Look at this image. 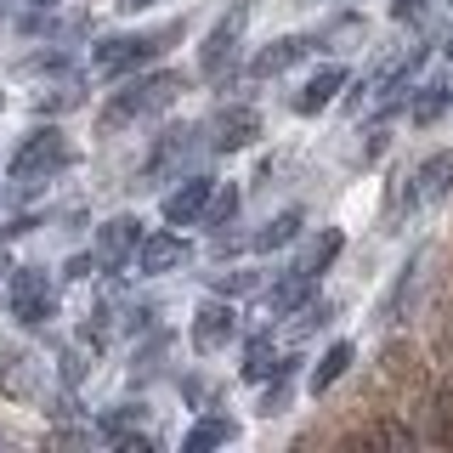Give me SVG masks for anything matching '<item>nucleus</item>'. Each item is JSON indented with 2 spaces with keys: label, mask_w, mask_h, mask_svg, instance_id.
Instances as JSON below:
<instances>
[{
  "label": "nucleus",
  "mask_w": 453,
  "mask_h": 453,
  "mask_svg": "<svg viewBox=\"0 0 453 453\" xmlns=\"http://www.w3.org/2000/svg\"><path fill=\"white\" fill-rule=\"evenodd\" d=\"M113 6H119V12H125V18H136V12H148V6H153V0H113Z\"/></svg>",
  "instance_id": "32"
},
{
  "label": "nucleus",
  "mask_w": 453,
  "mask_h": 453,
  "mask_svg": "<svg viewBox=\"0 0 453 453\" xmlns=\"http://www.w3.org/2000/svg\"><path fill=\"white\" fill-rule=\"evenodd\" d=\"M244 23H250V12L244 6H233L226 18L210 28V40H204V51H198V74L204 80H221L226 68H233V57H238V40H244Z\"/></svg>",
  "instance_id": "5"
},
{
  "label": "nucleus",
  "mask_w": 453,
  "mask_h": 453,
  "mask_svg": "<svg viewBox=\"0 0 453 453\" xmlns=\"http://www.w3.org/2000/svg\"><path fill=\"white\" fill-rule=\"evenodd\" d=\"M255 136H261V113H255L250 103L216 108V119H210V148L216 153H238V148H250Z\"/></svg>",
  "instance_id": "6"
},
{
  "label": "nucleus",
  "mask_w": 453,
  "mask_h": 453,
  "mask_svg": "<svg viewBox=\"0 0 453 453\" xmlns=\"http://www.w3.org/2000/svg\"><path fill=\"white\" fill-rule=\"evenodd\" d=\"M425 12H431V0H391V18L396 23H419Z\"/></svg>",
  "instance_id": "26"
},
{
  "label": "nucleus",
  "mask_w": 453,
  "mask_h": 453,
  "mask_svg": "<svg viewBox=\"0 0 453 453\" xmlns=\"http://www.w3.org/2000/svg\"><path fill=\"white\" fill-rule=\"evenodd\" d=\"M35 391H40V363L28 357V351H6V357H0V396L28 403Z\"/></svg>",
  "instance_id": "15"
},
{
  "label": "nucleus",
  "mask_w": 453,
  "mask_h": 453,
  "mask_svg": "<svg viewBox=\"0 0 453 453\" xmlns=\"http://www.w3.org/2000/svg\"><path fill=\"white\" fill-rule=\"evenodd\" d=\"M346 448H391V453H408L414 448V431H408L403 419H374L368 431H357Z\"/></svg>",
  "instance_id": "17"
},
{
  "label": "nucleus",
  "mask_w": 453,
  "mask_h": 453,
  "mask_svg": "<svg viewBox=\"0 0 453 453\" xmlns=\"http://www.w3.org/2000/svg\"><path fill=\"white\" fill-rule=\"evenodd\" d=\"M311 295H318V273H306V266H289L283 278H273V289H266V311L273 318H295Z\"/></svg>",
  "instance_id": "10"
},
{
  "label": "nucleus",
  "mask_w": 453,
  "mask_h": 453,
  "mask_svg": "<svg viewBox=\"0 0 453 453\" xmlns=\"http://www.w3.org/2000/svg\"><path fill=\"white\" fill-rule=\"evenodd\" d=\"M74 103H80L74 91H57V96H40V103H35V113L46 119V113H63V108H74Z\"/></svg>",
  "instance_id": "27"
},
{
  "label": "nucleus",
  "mask_w": 453,
  "mask_h": 453,
  "mask_svg": "<svg viewBox=\"0 0 453 453\" xmlns=\"http://www.w3.org/2000/svg\"><path fill=\"white\" fill-rule=\"evenodd\" d=\"M142 419H148V408H142V403H136V408L125 403V408H113V414H103V436H113V442H119V436H131Z\"/></svg>",
  "instance_id": "24"
},
{
  "label": "nucleus",
  "mask_w": 453,
  "mask_h": 453,
  "mask_svg": "<svg viewBox=\"0 0 453 453\" xmlns=\"http://www.w3.org/2000/svg\"><path fill=\"white\" fill-rule=\"evenodd\" d=\"M436 442L453 448V414H436Z\"/></svg>",
  "instance_id": "31"
},
{
  "label": "nucleus",
  "mask_w": 453,
  "mask_h": 453,
  "mask_svg": "<svg viewBox=\"0 0 453 453\" xmlns=\"http://www.w3.org/2000/svg\"><path fill=\"white\" fill-rule=\"evenodd\" d=\"M176 266H188V244H181L176 233H148L142 238V250H136V273L142 278H165V273H176Z\"/></svg>",
  "instance_id": "11"
},
{
  "label": "nucleus",
  "mask_w": 453,
  "mask_h": 453,
  "mask_svg": "<svg viewBox=\"0 0 453 453\" xmlns=\"http://www.w3.org/2000/svg\"><path fill=\"white\" fill-rule=\"evenodd\" d=\"M283 368L289 363L273 351V334H255L244 346V380H273V374H283Z\"/></svg>",
  "instance_id": "21"
},
{
  "label": "nucleus",
  "mask_w": 453,
  "mask_h": 453,
  "mask_svg": "<svg viewBox=\"0 0 453 453\" xmlns=\"http://www.w3.org/2000/svg\"><path fill=\"white\" fill-rule=\"evenodd\" d=\"M346 80H351V74H346L340 63L318 68V74H311V80L301 85V91H295V113H323V108H329L340 91H346Z\"/></svg>",
  "instance_id": "13"
},
{
  "label": "nucleus",
  "mask_w": 453,
  "mask_h": 453,
  "mask_svg": "<svg viewBox=\"0 0 453 453\" xmlns=\"http://www.w3.org/2000/svg\"><path fill=\"white\" fill-rule=\"evenodd\" d=\"M91 273H103V261H96V255H74V261L63 266V278H91Z\"/></svg>",
  "instance_id": "28"
},
{
  "label": "nucleus",
  "mask_w": 453,
  "mask_h": 453,
  "mask_svg": "<svg viewBox=\"0 0 453 453\" xmlns=\"http://www.w3.org/2000/svg\"><path fill=\"white\" fill-rule=\"evenodd\" d=\"M289 408V368L283 374H273V386H266V396H261V414L273 419V414H283Z\"/></svg>",
  "instance_id": "25"
},
{
  "label": "nucleus",
  "mask_w": 453,
  "mask_h": 453,
  "mask_svg": "<svg viewBox=\"0 0 453 453\" xmlns=\"http://www.w3.org/2000/svg\"><path fill=\"white\" fill-rule=\"evenodd\" d=\"M170 40H181V23H165V28H153V35H108V40L91 46V68L96 74H131L148 57H159Z\"/></svg>",
  "instance_id": "2"
},
{
  "label": "nucleus",
  "mask_w": 453,
  "mask_h": 453,
  "mask_svg": "<svg viewBox=\"0 0 453 453\" xmlns=\"http://www.w3.org/2000/svg\"><path fill=\"white\" fill-rule=\"evenodd\" d=\"M210 198H216V181H210V176H188L181 188L165 193V221L170 226H198L204 210H210Z\"/></svg>",
  "instance_id": "9"
},
{
  "label": "nucleus",
  "mask_w": 453,
  "mask_h": 453,
  "mask_svg": "<svg viewBox=\"0 0 453 453\" xmlns=\"http://www.w3.org/2000/svg\"><path fill=\"white\" fill-rule=\"evenodd\" d=\"M340 244H346V238H340L334 226H323V233L311 238V250H306V261H301V266H306V273H318V278H323V273H329V266H334Z\"/></svg>",
  "instance_id": "22"
},
{
  "label": "nucleus",
  "mask_w": 453,
  "mask_h": 453,
  "mask_svg": "<svg viewBox=\"0 0 453 453\" xmlns=\"http://www.w3.org/2000/svg\"><path fill=\"white\" fill-rule=\"evenodd\" d=\"M68 165H74V142L57 131V125H46V131H35L18 153H12L6 176L12 181H51V176H63Z\"/></svg>",
  "instance_id": "3"
},
{
  "label": "nucleus",
  "mask_w": 453,
  "mask_h": 453,
  "mask_svg": "<svg viewBox=\"0 0 453 453\" xmlns=\"http://www.w3.org/2000/svg\"><path fill=\"white\" fill-rule=\"evenodd\" d=\"M448 346H453V334H448Z\"/></svg>",
  "instance_id": "34"
},
{
  "label": "nucleus",
  "mask_w": 453,
  "mask_h": 453,
  "mask_svg": "<svg viewBox=\"0 0 453 453\" xmlns=\"http://www.w3.org/2000/svg\"><path fill=\"white\" fill-rule=\"evenodd\" d=\"M448 103H453V91H448L442 80H431V85H419V91H414V103H408V119L425 131V125H436V119L448 113Z\"/></svg>",
  "instance_id": "20"
},
{
  "label": "nucleus",
  "mask_w": 453,
  "mask_h": 453,
  "mask_svg": "<svg viewBox=\"0 0 453 453\" xmlns=\"http://www.w3.org/2000/svg\"><path fill=\"white\" fill-rule=\"evenodd\" d=\"M181 91H188V80H181L176 68H159V74L131 80L125 91H113V96H108V108H103V131H119V125L153 119V113H165Z\"/></svg>",
  "instance_id": "1"
},
{
  "label": "nucleus",
  "mask_w": 453,
  "mask_h": 453,
  "mask_svg": "<svg viewBox=\"0 0 453 453\" xmlns=\"http://www.w3.org/2000/svg\"><path fill=\"white\" fill-rule=\"evenodd\" d=\"M142 216H113L103 221V233H96V261L108 266V273H119L125 261H136V250H142Z\"/></svg>",
  "instance_id": "7"
},
{
  "label": "nucleus",
  "mask_w": 453,
  "mask_h": 453,
  "mask_svg": "<svg viewBox=\"0 0 453 453\" xmlns=\"http://www.w3.org/2000/svg\"><path fill=\"white\" fill-rule=\"evenodd\" d=\"M216 289H221V295H238V289H250V273H233V278H216Z\"/></svg>",
  "instance_id": "30"
},
{
  "label": "nucleus",
  "mask_w": 453,
  "mask_h": 453,
  "mask_svg": "<svg viewBox=\"0 0 453 453\" xmlns=\"http://www.w3.org/2000/svg\"><path fill=\"white\" fill-rule=\"evenodd\" d=\"M436 414H453V374L436 386Z\"/></svg>",
  "instance_id": "29"
},
{
  "label": "nucleus",
  "mask_w": 453,
  "mask_h": 453,
  "mask_svg": "<svg viewBox=\"0 0 453 453\" xmlns=\"http://www.w3.org/2000/svg\"><path fill=\"white\" fill-rule=\"evenodd\" d=\"M0 6H6V0H0Z\"/></svg>",
  "instance_id": "35"
},
{
  "label": "nucleus",
  "mask_w": 453,
  "mask_h": 453,
  "mask_svg": "<svg viewBox=\"0 0 453 453\" xmlns=\"http://www.w3.org/2000/svg\"><path fill=\"white\" fill-rule=\"evenodd\" d=\"M6 306H12V318H18L23 329L51 323L57 318V295H51L46 273H40V266H18V273H12V289H6Z\"/></svg>",
  "instance_id": "4"
},
{
  "label": "nucleus",
  "mask_w": 453,
  "mask_h": 453,
  "mask_svg": "<svg viewBox=\"0 0 453 453\" xmlns=\"http://www.w3.org/2000/svg\"><path fill=\"white\" fill-rule=\"evenodd\" d=\"M233 436H238V425L226 419V414H204L188 436H181V448H188V453H210V448H226Z\"/></svg>",
  "instance_id": "18"
},
{
  "label": "nucleus",
  "mask_w": 453,
  "mask_h": 453,
  "mask_svg": "<svg viewBox=\"0 0 453 453\" xmlns=\"http://www.w3.org/2000/svg\"><path fill=\"white\" fill-rule=\"evenodd\" d=\"M238 334V311H233V301H204L193 311V329H188V340H193V351H226V340Z\"/></svg>",
  "instance_id": "8"
},
{
  "label": "nucleus",
  "mask_w": 453,
  "mask_h": 453,
  "mask_svg": "<svg viewBox=\"0 0 453 453\" xmlns=\"http://www.w3.org/2000/svg\"><path fill=\"white\" fill-rule=\"evenodd\" d=\"M448 57H453V40H448Z\"/></svg>",
  "instance_id": "33"
},
{
  "label": "nucleus",
  "mask_w": 453,
  "mask_h": 453,
  "mask_svg": "<svg viewBox=\"0 0 453 453\" xmlns=\"http://www.w3.org/2000/svg\"><path fill=\"white\" fill-rule=\"evenodd\" d=\"M306 51H311V40H306V35H283V40H273V46L255 51L250 74H255V80H278V74H289V68L301 63Z\"/></svg>",
  "instance_id": "12"
},
{
  "label": "nucleus",
  "mask_w": 453,
  "mask_h": 453,
  "mask_svg": "<svg viewBox=\"0 0 453 453\" xmlns=\"http://www.w3.org/2000/svg\"><path fill=\"white\" fill-rule=\"evenodd\" d=\"M233 216H238V188L226 181V188H216V198H210V210H204V226H210V233H221V226L233 221Z\"/></svg>",
  "instance_id": "23"
},
{
  "label": "nucleus",
  "mask_w": 453,
  "mask_h": 453,
  "mask_svg": "<svg viewBox=\"0 0 453 453\" xmlns=\"http://www.w3.org/2000/svg\"><path fill=\"white\" fill-rule=\"evenodd\" d=\"M301 226H306L301 210H283V216H273V221L261 226V233L250 238V244L261 250V255H273V250H283V244H295V238H301Z\"/></svg>",
  "instance_id": "19"
},
{
  "label": "nucleus",
  "mask_w": 453,
  "mask_h": 453,
  "mask_svg": "<svg viewBox=\"0 0 453 453\" xmlns=\"http://www.w3.org/2000/svg\"><path fill=\"white\" fill-rule=\"evenodd\" d=\"M453 193V153H431L419 170H414V204H442Z\"/></svg>",
  "instance_id": "14"
},
{
  "label": "nucleus",
  "mask_w": 453,
  "mask_h": 453,
  "mask_svg": "<svg viewBox=\"0 0 453 453\" xmlns=\"http://www.w3.org/2000/svg\"><path fill=\"white\" fill-rule=\"evenodd\" d=\"M351 363H357V346H351V340H334V346L323 351L318 363H311V380H306V386H311V396H323V391H329V386H334L340 374H346Z\"/></svg>",
  "instance_id": "16"
}]
</instances>
